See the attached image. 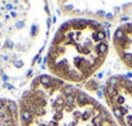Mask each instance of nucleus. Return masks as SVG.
Instances as JSON below:
<instances>
[{"label": "nucleus", "instance_id": "1", "mask_svg": "<svg viewBox=\"0 0 132 126\" xmlns=\"http://www.w3.org/2000/svg\"><path fill=\"white\" fill-rule=\"evenodd\" d=\"M108 53L109 38L100 22L71 18L53 35L45 68L49 76L75 86L88 81L101 69Z\"/></svg>", "mask_w": 132, "mask_h": 126}, {"label": "nucleus", "instance_id": "2", "mask_svg": "<svg viewBox=\"0 0 132 126\" xmlns=\"http://www.w3.org/2000/svg\"><path fill=\"white\" fill-rule=\"evenodd\" d=\"M70 86L49 74L34 78L18 103L20 126H57Z\"/></svg>", "mask_w": 132, "mask_h": 126}, {"label": "nucleus", "instance_id": "3", "mask_svg": "<svg viewBox=\"0 0 132 126\" xmlns=\"http://www.w3.org/2000/svg\"><path fill=\"white\" fill-rule=\"evenodd\" d=\"M57 126H118L109 108L71 85L60 112Z\"/></svg>", "mask_w": 132, "mask_h": 126}, {"label": "nucleus", "instance_id": "4", "mask_svg": "<svg viewBox=\"0 0 132 126\" xmlns=\"http://www.w3.org/2000/svg\"><path fill=\"white\" fill-rule=\"evenodd\" d=\"M104 96L118 126H132V81L119 74L109 77Z\"/></svg>", "mask_w": 132, "mask_h": 126}, {"label": "nucleus", "instance_id": "5", "mask_svg": "<svg viewBox=\"0 0 132 126\" xmlns=\"http://www.w3.org/2000/svg\"><path fill=\"white\" fill-rule=\"evenodd\" d=\"M58 8L63 14L86 18L98 22L101 21H115L120 17H126L124 7L126 4L120 3H84V2H60L57 3Z\"/></svg>", "mask_w": 132, "mask_h": 126}, {"label": "nucleus", "instance_id": "6", "mask_svg": "<svg viewBox=\"0 0 132 126\" xmlns=\"http://www.w3.org/2000/svg\"><path fill=\"white\" fill-rule=\"evenodd\" d=\"M113 47L120 61L132 69V22L123 24L113 33Z\"/></svg>", "mask_w": 132, "mask_h": 126}, {"label": "nucleus", "instance_id": "7", "mask_svg": "<svg viewBox=\"0 0 132 126\" xmlns=\"http://www.w3.org/2000/svg\"><path fill=\"white\" fill-rule=\"evenodd\" d=\"M0 126H20L18 104L8 98H0Z\"/></svg>", "mask_w": 132, "mask_h": 126}]
</instances>
